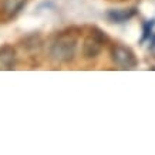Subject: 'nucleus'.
Returning a JSON list of instances; mask_svg holds the SVG:
<instances>
[{
    "instance_id": "f257e3e1",
    "label": "nucleus",
    "mask_w": 155,
    "mask_h": 155,
    "mask_svg": "<svg viewBox=\"0 0 155 155\" xmlns=\"http://www.w3.org/2000/svg\"><path fill=\"white\" fill-rule=\"evenodd\" d=\"M77 51V38L70 33L60 34L50 48V56L57 63H68L74 58Z\"/></svg>"
},
{
    "instance_id": "f03ea898",
    "label": "nucleus",
    "mask_w": 155,
    "mask_h": 155,
    "mask_svg": "<svg viewBox=\"0 0 155 155\" xmlns=\"http://www.w3.org/2000/svg\"><path fill=\"white\" fill-rule=\"evenodd\" d=\"M111 58L122 70H132L138 63L132 50L125 46H114L111 50Z\"/></svg>"
},
{
    "instance_id": "7ed1b4c3",
    "label": "nucleus",
    "mask_w": 155,
    "mask_h": 155,
    "mask_svg": "<svg viewBox=\"0 0 155 155\" xmlns=\"http://www.w3.org/2000/svg\"><path fill=\"white\" fill-rule=\"evenodd\" d=\"M105 40H107V37H105V34H103V31L94 30V31L84 40L83 54H84L87 58H94V57H97L100 53H101V50H103V46H104V43H105Z\"/></svg>"
},
{
    "instance_id": "20e7f679",
    "label": "nucleus",
    "mask_w": 155,
    "mask_h": 155,
    "mask_svg": "<svg viewBox=\"0 0 155 155\" xmlns=\"http://www.w3.org/2000/svg\"><path fill=\"white\" fill-rule=\"evenodd\" d=\"M135 14H137V9H134V7H131V9H117V10L114 9L108 12L107 17L114 23H124V21L132 19Z\"/></svg>"
},
{
    "instance_id": "39448f33",
    "label": "nucleus",
    "mask_w": 155,
    "mask_h": 155,
    "mask_svg": "<svg viewBox=\"0 0 155 155\" xmlns=\"http://www.w3.org/2000/svg\"><path fill=\"white\" fill-rule=\"evenodd\" d=\"M14 57L16 53L12 47L5 46L0 48V70H10L14 66Z\"/></svg>"
},
{
    "instance_id": "423d86ee",
    "label": "nucleus",
    "mask_w": 155,
    "mask_h": 155,
    "mask_svg": "<svg viewBox=\"0 0 155 155\" xmlns=\"http://www.w3.org/2000/svg\"><path fill=\"white\" fill-rule=\"evenodd\" d=\"M27 0H2V7L7 16H16L26 6Z\"/></svg>"
},
{
    "instance_id": "0eeeda50",
    "label": "nucleus",
    "mask_w": 155,
    "mask_h": 155,
    "mask_svg": "<svg viewBox=\"0 0 155 155\" xmlns=\"http://www.w3.org/2000/svg\"><path fill=\"white\" fill-rule=\"evenodd\" d=\"M155 24V20H151V21H147L144 24V36H142V40L141 41H145L147 38L151 36V31H152V26Z\"/></svg>"
}]
</instances>
